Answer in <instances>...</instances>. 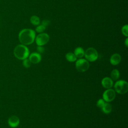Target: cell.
Returning a JSON list of instances; mask_svg holds the SVG:
<instances>
[{
    "instance_id": "cell-1",
    "label": "cell",
    "mask_w": 128,
    "mask_h": 128,
    "mask_svg": "<svg viewBox=\"0 0 128 128\" xmlns=\"http://www.w3.org/2000/svg\"><path fill=\"white\" fill-rule=\"evenodd\" d=\"M36 38V32L30 28L22 30L18 34V39L24 45H30L34 42Z\"/></svg>"
},
{
    "instance_id": "cell-2",
    "label": "cell",
    "mask_w": 128,
    "mask_h": 128,
    "mask_svg": "<svg viewBox=\"0 0 128 128\" xmlns=\"http://www.w3.org/2000/svg\"><path fill=\"white\" fill-rule=\"evenodd\" d=\"M14 54L18 60H24L27 58L29 56L30 52L28 48L25 45L22 44L15 47L14 50Z\"/></svg>"
},
{
    "instance_id": "cell-3",
    "label": "cell",
    "mask_w": 128,
    "mask_h": 128,
    "mask_svg": "<svg viewBox=\"0 0 128 128\" xmlns=\"http://www.w3.org/2000/svg\"><path fill=\"white\" fill-rule=\"evenodd\" d=\"M114 88L117 93L124 94L128 91V84L126 80H119L115 83Z\"/></svg>"
},
{
    "instance_id": "cell-4",
    "label": "cell",
    "mask_w": 128,
    "mask_h": 128,
    "mask_svg": "<svg viewBox=\"0 0 128 128\" xmlns=\"http://www.w3.org/2000/svg\"><path fill=\"white\" fill-rule=\"evenodd\" d=\"M84 56L88 61L93 62L96 60L98 56V52L94 48H89L84 51Z\"/></svg>"
},
{
    "instance_id": "cell-5",
    "label": "cell",
    "mask_w": 128,
    "mask_h": 128,
    "mask_svg": "<svg viewBox=\"0 0 128 128\" xmlns=\"http://www.w3.org/2000/svg\"><path fill=\"white\" fill-rule=\"evenodd\" d=\"M90 66L88 61L84 58H80L76 62V68L80 72H84L86 71Z\"/></svg>"
},
{
    "instance_id": "cell-6",
    "label": "cell",
    "mask_w": 128,
    "mask_h": 128,
    "mask_svg": "<svg viewBox=\"0 0 128 128\" xmlns=\"http://www.w3.org/2000/svg\"><path fill=\"white\" fill-rule=\"evenodd\" d=\"M50 40V36L44 32L40 33L35 38L36 44L38 46H42L48 42Z\"/></svg>"
},
{
    "instance_id": "cell-7",
    "label": "cell",
    "mask_w": 128,
    "mask_h": 128,
    "mask_svg": "<svg viewBox=\"0 0 128 128\" xmlns=\"http://www.w3.org/2000/svg\"><path fill=\"white\" fill-rule=\"evenodd\" d=\"M116 92L115 91L111 88H108L102 94L103 100L107 102H110L112 101L116 98Z\"/></svg>"
},
{
    "instance_id": "cell-8",
    "label": "cell",
    "mask_w": 128,
    "mask_h": 128,
    "mask_svg": "<svg viewBox=\"0 0 128 128\" xmlns=\"http://www.w3.org/2000/svg\"><path fill=\"white\" fill-rule=\"evenodd\" d=\"M29 60L31 63L36 64L39 63L42 60V56L38 52H32L29 56Z\"/></svg>"
},
{
    "instance_id": "cell-9",
    "label": "cell",
    "mask_w": 128,
    "mask_h": 128,
    "mask_svg": "<svg viewBox=\"0 0 128 128\" xmlns=\"http://www.w3.org/2000/svg\"><path fill=\"white\" fill-rule=\"evenodd\" d=\"M8 124L10 127L16 128L20 124V119L16 116H12L8 118Z\"/></svg>"
},
{
    "instance_id": "cell-10",
    "label": "cell",
    "mask_w": 128,
    "mask_h": 128,
    "mask_svg": "<svg viewBox=\"0 0 128 128\" xmlns=\"http://www.w3.org/2000/svg\"><path fill=\"white\" fill-rule=\"evenodd\" d=\"M102 84L106 88H110L113 86V80L110 78L105 77L102 80Z\"/></svg>"
},
{
    "instance_id": "cell-11",
    "label": "cell",
    "mask_w": 128,
    "mask_h": 128,
    "mask_svg": "<svg viewBox=\"0 0 128 128\" xmlns=\"http://www.w3.org/2000/svg\"><path fill=\"white\" fill-rule=\"evenodd\" d=\"M121 56L118 54H113L110 58V63L114 66L118 64L121 62Z\"/></svg>"
},
{
    "instance_id": "cell-12",
    "label": "cell",
    "mask_w": 128,
    "mask_h": 128,
    "mask_svg": "<svg viewBox=\"0 0 128 128\" xmlns=\"http://www.w3.org/2000/svg\"><path fill=\"white\" fill-rule=\"evenodd\" d=\"M74 54L76 58H81L84 55V50L82 47H78L75 48Z\"/></svg>"
},
{
    "instance_id": "cell-13",
    "label": "cell",
    "mask_w": 128,
    "mask_h": 128,
    "mask_svg": "<svg viewBox=\"0 0 128 128\" xmlns=\"http://www.w3.org/2000/svg\"><path fill=\"white\" fill-rule=\"evenodd\" d=\"M120 77V72L117 69L113 70L110 73V78L112 80H117Z\"/></svg>"
},
{
    "instance_id": "cell-14",
    "label": "cell",
    "mask_w": 128,
    "mask_h": 128,
    "mask_svg": "<svg viewBox=\"0 0 128 128\" xmlns=\"http://www.w3.org/2000/svg\"><path fill=\"white\" fill-rule=\"evenodd\" d=\"M102 112L106 114H110L112 110V108L108 102H106L103 108H102Z\"/></svg>"
},
{
    "instance_id": "cell-15",
    "label": "cell",
    "mask_w": 128,
    "mask_h": 128,
    "mask_svg": "<svg viewBox=\"0 0 128 128\" xmlns=\"http://www.w3.org/2000/svg\"><path fill=\"white\" fill-rule=\"evenodd\" d=\"M31 24L34 26H38L40 24V18L36 16H32L30 18Z\"/></svg>"
},
{
    "instance_id": "cell-16",
    "label": "cell",
    "mask_w": 128,
    "mask_h": 128,
    "mask_svg": "<svg viewBox=\"0 0 128 128\" xmlns=\"http://www.w3.org/2000/svg\"><path fill=\"white\" fill-rule=\"evenodd\" d=\"M66 58L67 60L70 62H74L76 60V58L74 54L72 52H68L66 55Z\"/></svg>"
},
{
    "instance_id": "cell-17",
    "label": "cell",
    "mask_w": 128,
    "mask_h": 128,
    "mask_svg": "<svg viewBox=\"0 0 128 128\" xmlns=\"http://www.w3.org/2000/svg\"><path fill=\"white\" fill-rule=\"evenodd\" d=\"M46 29V27H45L42 24H39L36 28V31L38 33H42L44 32Z\"/></svg>"
},
{
    "instance_id": "cell-18",
    "label": "cell",
    "mask_w": 128,
    "mask_h": 128,
    "mask_svg": "<svg viewBox=\"0 0 128 128\" xmlns=\"http://www.w3.org/2000/svg\"><path fill=\"white\" fill-rule=\"evenodd\" d=\"M105 103H106L105 101L103 99H100L98 100V102H96V106L98 108L102 109L103 108V106H104Z\"/></svg>"
},
{
    "instance_id": "cell-19",
    "label": "cell",
    "mask_w": 128,
    "mask_h": 128,
    "mask_svg": "<svg viewBox=\"0 0 128 128\" xmlns=\"http://www.w3.org/2000/svg\"><path fill=\"white\" fill-rule=\"evenodd\" d=\"M128 26L127 24H126L122 28V32L123 35L126 37H128Z\"/></svg>"
},
{
    "instance_id": "cell-20",
    "label": "cell",
    "mask_w": 128,
    "mask_h": 128,
    "mask_svg": "<svg viewBox=\"0 0 128 128\" xmlns=\"http://www.w3.org/2000/svg\"><path fill=\"white\" fill-rule=\"evenodd\" d=\"M22 64H23V66L26 68H28L30 67V65H31V62H30V61L29 59H27V58H26L24 60H23V62H22Z\"/></svg>"
},
{
    "instance_id": "cell-21",
    "label": "cell",
    "mask_w": 128,
    "mask_h": 128,
    "mask_svg": "<svg viewBox=\"0 0 128 128\" xmlns=\"http://www.w3.org/2000/svg\"><path fill=\"white\" fill-rule=\"evenodd\" d=\"M50 21L48 20H44L42 22L41 24H42L43 26H44L45 27H47L50 24Z\"/></svg>"
},
{
    "instance_id": "cell-22",
    "label": "cell",
    "mask_w": 128,
    "mask_h": 128,
    "mask_svg": "<svg viewBox=\"0 0 128 128\" xmlns=\"http://www.w3.org/2000/svg\"><path fill=\"white\" fill-rule=\"evenodd\" d=\"M37 51L39 54H42L44 52V48L42 46H38L37 47Z\"/></svg>"
},
{
    "instance_id": "cell-23",
    "label": "cell",
    "mask_w": 128,
    "mask_h": 128,
    "mask_svg": "<svg viewBox=\"0 0 128 128\" xmlns=\"http://www.w3.org/2000/svg\"><path fill=\"white\" fill-rule=\"evenodd\" d=\"M124 44H125L126 46V47H128V38H126V40L124 42Z\"/></svg>"
}]
</instances>
